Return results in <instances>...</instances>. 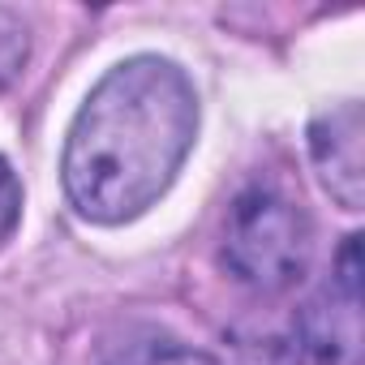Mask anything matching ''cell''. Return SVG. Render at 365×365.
I'll list each match as a JSON object with an SVG mask.
<instances>
[{
  "instance_id": "1",
  "label": "cell",
  "mask_w": 365,
  "mask_h": 365,
  "mask_svg": "<svg viewBox=\"0 0 365 365\" xmlns=\"http://www.w3.org/2000/svg\"><path fill=\"white\" fill-rule=\"evenodd\" d=\"M198 133L190 78L163 56L120 61L69 125L65 194L95 224L142 215L180 172Z\"/></svg>"
},
{
  "instance_id": "2",
  "label": "cell",
  "mask_w": 365,
  "mask_h": 365,
  "mask_svg": "<svg viewBox=\"0 0 365 365\" xmlns=\"http://www.w3.org/2000/svg\"><path fill=\"white\" fill-rule=\"evenodd\" d=\"M309 245H314V232H309L305 211L279 190L254 185L228 211L224 262L241 284L258 292L292 288L301 271L309 267Z\"/></svg>"
},
{
  "instance_id": "3",
  "label": "cell",
  "mask_w": 365,
  "mask_h": 365,
  "mask_svg": "<svg viewBox=\"0 0 365 365\" xmlns=\"http://www.w3.org/2000/svg\"><path fill=\"white\" fill-rule=\"evenodd\" d=\"M305 348L322 365H352L361 352V245L348 237L339 250L335 275L322 284V292L301 314Z\"/></svg>"
},
{
  "instance_id": "4",
  "label": "cell",
  "mask_w": 365,
  "mask_h": 365,
  "mask_svg": "<svg viewBox=\"0 0 365 365\" xmlns=\"http://www.w3.org/2000/svg\"><path fill=\"white\" fill-rule=\"evenodd\" d=\"M361 142H365L361 103H339V108L322 112V116L309 125V155H314V168H318V176H322L327 194H331L344 211H361V185H365Z\"/></svg>"
},
{
  "instance_id": "5",
  "label": "cell",
  "mask_w": 365,
  "mask_h": 365,
  "mask_svg": "<svg viewBox=\"0 0 365 365\" xmlns=\"http://www.w3.org/2000/svg\"><path fill=\"white\" fill-rule=\"evenodd\" d=\"M108 365H215V361L198 348L172 344V339H138V344L116 348Z\"/></svg>"
},
{
  "instance_id": "6",
  "label": "cell",
  "mask_w": 365,
  "mask_h": 365,
  "mask_svg": "<svg viewBox=\"0 0 365 365\" xmlns=\"http://www.w3.org/2000/svg\"><path fill=\"white\" fill-rule=\"evenodd\" d=\"M22 61H26V26L14 22L9 14H0V82L14 78Z\"/></svg>"
},
{
  "instance_id": "7",
  "label": "cell",
  "mask_w": 365,
  "mask_h": 365,
  "mask_svg": "<svg viewBox=\"0 0 365 365\" xmlns=\"http://www.w3.org/2000/svg\"><path fill=\"white\" fill-rule=\"evenodd\" d=\"M18 215H22V190H18V176L14 168L0 159V245H5L18 228Z\"/></svg>"
}]
</instances>
